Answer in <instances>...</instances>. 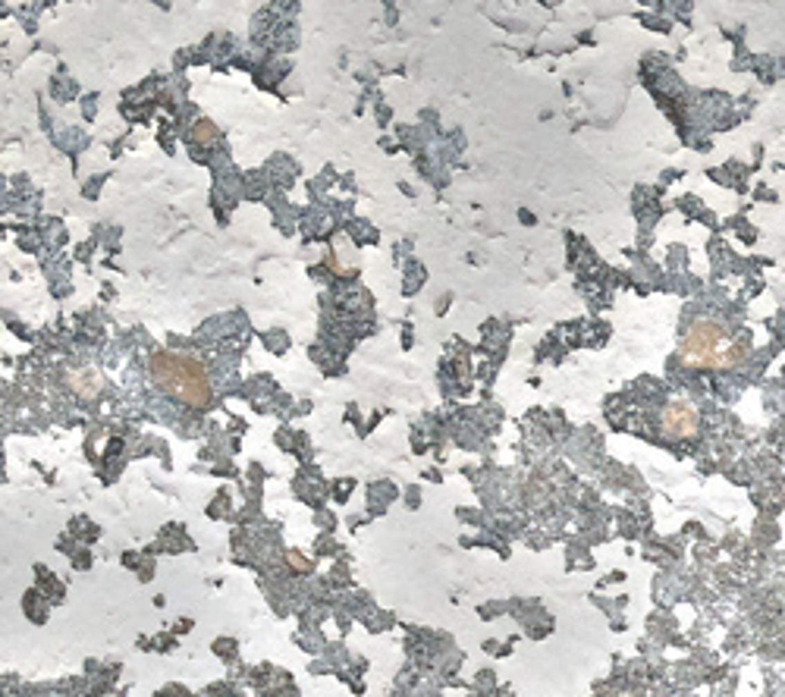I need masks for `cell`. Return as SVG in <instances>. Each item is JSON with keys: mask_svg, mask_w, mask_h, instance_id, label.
<instances>
[{"mask_svg": "<svg viewBox=\"0 0 785 697\" xmlns=\"http://www.w3.org/2000/svg\"><path fill=\"white\" fill-rule=\"evenodd\" d=\"M151 377L164 393L176 396L179 402L192 405V409H205L211 402V380L207 371L198 362H192L185 355H173V352H157L151 358Z\"/></svg>", "mask_w": 785, "mask_h": 697, "instance_id": "1", "label": "cell"}, {"mask_svg": "<svg viewBox=\"0 0 785 697\" xmlns=\"http://www.w3.org/2000/svg\"><path fill=\"white\" fill-rule=\"evenodd\" d=\"M289 559H293V562H295V566H299V568H302V572H305V568H308V562H305V559H302V556H295V553H293V556H289Z\"/></svg>", "mask_w": 785, "mask_h": 697, "instance_id": "5", "label": "cell"}, {"mask_svg": "<svg viewBox=\"0 0 785 697\" xmlns=\"http://www.w3.org/2000/svg\"><path fill=\"white\" fill-rule=\"evenodd\" d=\"M682 352H685V362H691V364H707V368H713V364H732L726 355H719V352H723V346H719V330L707 321L691 327V333L685 336Z\"/></svg>", "mask_w": 785, "mask_h": 697, "instance_id": "2", "label": "cell"}, {"mask_svg": "<svg viewBox=\"0 0 785 697\" xmlns=\"http://www.w3.org/2000/svg\"><path fill=\"white\" fill-rule=\"evenodd\" d=\"M697 431V411L688 402H672L663 411V434L666 437H691Z\"/></svg>", "mask_w": 785, "mask_h": 697, "instance_id": "3", "label": "cell"}, {"mask_svg": "<svg viewBox=\"0 0 785 697\" xmlns=\"http://www.w3.org/2000/svg\"><path fill=\"white\" fill-rule=\"evenodd\" d=\"M195 138H198L201 145H211L214 138H217V129H214V126L207 123V120H201V123L195 126Z\"/></svg>", "mask_w": 785, "mask_h": 697, "instance_id": "4", "label": "cell"}]
</instances>
